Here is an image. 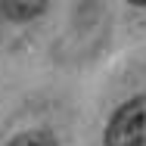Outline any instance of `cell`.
Segmentation results:
<instances>
[{
    "mask_svg": "<svg viewBox=\"0 0 146 146\" xmlns=\"http://www.w3.org/2000/svg\"><path fill=\"white\" fill-rule=\"evenodd\" d=\"M106 146H146V96L118 106L106 124Z\"/></svg>",
    "mask_w": 146,
    "mask_h": 146,
    "instance_id": "6da1fadb",
    "label": "cell"
},
{
    "mask_svg": "<svg viewBox=\"0 0 146 146\" xmlns=\"http://www.w3.org/2000/svg\"><path fill=\"white\" fill-rule=\"evenodd\" d=\"M9 146H59V143L50 131H25L16 140H9Z\"/></svg>",
    "mask_w": 146,
    "mask_h": 146,
    "instance_id": "3957f363",
    "label": "cell"
},
{
    "mask_svg": "<svg viewBox=\"0 0 146 146\" xmlns=\"http://www.w3.org/2000/svg\"><path fill=\"white\" fill-rule=\"evenodd\" d=\"M50 0H0V13L9 22H28L47 9Z\"/></svg>",
    "mask_w": 146,
    "mask_h": 146,
    "instance_id": "7a4b0ae2",
    "label": "cell"
},
{
    "mask_svg": "<svg viewBox=\"0 0 146 146\" xmlns=\"http://www.w3.org/2000/svg\"><path fill=\"white\" fill-rule=\"evenodd\" d=\"M127 3H134V6H146V0H127Z\"/></svg>",
    "mask_w": 146,
    "mask_h": 146,
    "instance_id": "277c9868",
    "label": "cell"
}]
</instances>
